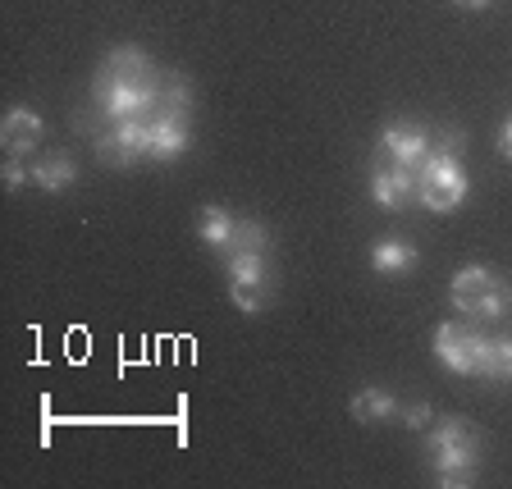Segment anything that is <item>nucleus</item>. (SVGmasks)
<instances>
[{
  "label": "nucleus",
  "instance_id": "1",
  "mask_svg": "<svg viewBox=\"0 0 512 489\" xmlns=\"http://www.w3.org/2000/svg\"><path fill=\"white\" fill-rule=\"evenodd\" d=\"M467 170H462V133L453 128L444 147H430V156L416 165V202L435 215L458 211L467 202Z\"/></svg>",
  "mask_w": 512,
  "mask_h": 489
},
{
  "label": "nucleus",
  "instance_id": "2",
  "mask_svg": "<svg viewBox=\"0 0 512 489\" xmlns=\"http://www.w3.org/2000/svg\"><path fill=\"white\" fill-rule=\"evenodd\" d=\"M426 453L435 462V485H476L480 467V435L471 430L467 416H444L426 430Z\"/></svg>",
  "mask_w": 512,
  "mask_h": 489
},
{
  "label": "nucleus",
  "instance_id": "3",
  "mask_svg": "<svg viewBox=\"0 0 512 489\" xmlns=\"http://www.w3.org/2000/svg\"><path fill=\"white\" fill-rule=\"evenodd\" d=\"M160 83H165V74L115 78V74H106V69H96L92 101H96V110L110 115L115 124H124V119H151V110H160Z\"/></svg>",
  "mask_w": 512,
  "mask_h": 489
},
{
  "label": "nucleus",
  "instance_id": "4",
  "mask_svg": "<svg viewBox=\"0 0 512 489\" xmlns=\"http://www.w3.org/2000/svg\"><path fill=\"white\" fill-rule=\"evenodd\" d=\"M151 156V119H124V124H115L110 133H101L96 138V160L101 165H133V160Z\"/></svg>",
  "mask_w": 512,
  "mask_h": 489
},
{
  "label": "nucleus",
  "instance_id": "5",
  "mask_svg": "<svg viewBox=\"0 0 512 489\" xmlns=\"http://www.w3.org/2000/svg\"><path fill=\"white\" fill-rule=\"evenodd\" d=\"M430 348H435V357L453 375H476V348H480V330H476V325H462V320H439Z\"/></svg>",
  "mask_w": 512,
  "mask_h": 489
},
{
  "label": "nucleus",
  "instance_id": "6",
  "mask_svg": "<svg viewBox=\"0 0 512 489\" xmlns=\"http://www.w3.org/2000/svg\"><path fill=\"white\" fill-rule=\"evenodd\" d=\"M371 202L380 211H403L407 202H416V170L394 165V160L371 165Z\"/></svg>",
  "mask_w": 512,
  "mask_h": 489
},
{
  "label": "nucleus",
  "instance_id": "7",
  "mask_svg": "<svg viewBox=\"0 0 512 489\" xmlns=\"http://www.w3.org/2000/svg\"><path fill=\"white\" fill-rule=\"evenodd\" d=\"M430 133L421 124H389L380 133V156L384 160H394V165H407V170H416L421 160L430 156Z\"/></svg>",
  "mask_w": 512,
  "mask_h": 489
},
{
  "label": "nucleus",
  "instance_id": "8",
  "mask_svg": "<svg viewBox=\"0 0 512 489\" xmlns=\"http://www.w3.org/2000/svg\"><path fill=\"white\" fill-rule=\"evenodd\" d=\"M46 124L37 110L28 106H10L5 110V119H0V138H5V147H10V156H32L37 151V142H42Z\"/></svg>",
  "mask_w": 512,
  "mask_h": 489
},
{
  "label": "nucleus",
  "instance_id": "9",
  "mask_svg": "<svg viewBox=\"0 0 512 489\" xmlns=\"http://www.w3.org/2000/svg\"><path fill=\"white\" fill-rule=\"evenodd\" d=\"M494 288H499V275H494L490 266H462L458 275H453V284H448V298H453V307H458L462 316H471Z\"/></svg>",
  "mask_w": 512,
  "mask_h": 489
},
{
  "label": "nucleus",
  "instance_id": "10",
  "mask_svg": "<svg viewBox=\"0 0 512 489\" xmlns=\"http://www.w3.org/2000/svg\"><path fill=\"white\" fill-rule=\"evenodd\" d=\"M476 375L490 384H512V334H480Z\"/></svg>",
  "mask_w": 512,
  "mask_h": 489
},
{
  "label": "nucleus",
  "instance_id": "11",
  "mask_svg": "<svg viewBox=\"0 0 512 489\" xmlns=\"http://www.w3.org/2000/svg\"><path fill=\"white\" fill-rule=\"evenodd\" d=\"M192 147L188 119L179 115H151V160H179Z\"/></svg>",
  "mask_w": 512,
  "mask_h": 489
},
{
  "label": "nucleus",
  "instance_id": "12",
  "mask_svg": "<svg viewBox=\"0 0 512 489\" xmlns=\"http://www.w3.org/2000/svg\"><path fill=\"white\" fill-rule=\"evenodd\" d=\"M224 270H229V284H247V288L270 284V261H266V252H256V247L224 252Z\"/></svg>",
  "mask_w": 512,
  "mask_h": 489
},
{
  "label": "nucleus",
  "instance_id": "13",
  "mask_svg": "<svg viewBox=\"0 0 512 489\" xmlns=\"http://www.w3.org/2000/svg\"><path fill=\"white\" fill-rule=\"evenodd\" d=\"M32 183L42 192H64L78 183V165L64 151H46L42 160H32Z\"/></svg>",
  "mask_w": 512,
  "mask_h": 489
},
{
  "label": "nucleus",
  "instance_id": "14",
  "mask_svg": "<svg viewBox=\"0 0 512 489\" xmlns=\"http://www.w3.org/2000/svg\"><path fill=\"white\" fill-rule=\"evenodd\" d=\"M352 421H362V426H371V421H394L398 416V398L389 394V389H380V384H371V389H357L348 403Z\"/></svg>",
  "mask_w": 512,
  "mask_h": 489
},
{
  "label": "nucleus",
  "instance_id": "15",
  "mask_svg": "<svg viewBox=\"0 0 512 489\" xmlns=\"http://www.w3.org/2000/svg\"><path fill=\"white\" fill-rule=\"evenodd\" d=\"M371 270L375 275H407L416 270V247L407 238H380L371 247Z\"/></svg>",
  "mask_w": 512,
  "mask_h": 489
},
{
  "label": "nucleus",
  "instance_id": "16",
  "mask_svg": "<svg viewBox=\"0 0 512 489\" xmlns=\"http://www.w3.org/2000/svg\"><path fill=\"white\" fill-rule=\"evenodd\" d=\"M234 229H238V215H234V211H224V206L206 202L202 211H197V234H202V243H206V247H215V252H224V247H229Z\"/></svg>",
  "mask_w": 512,
  "mask_h": 489
},
{
  "label": "nucleus",
  "instance_id": "17",
  "mask_svg": "<svg viewBox=\"0 0 512 489\" xmlns=\"http://www.w3.org/2000/svg\"><path fill=\"white\" fill-rule=\"evenodd\" d=\"M101 69L106 74H115V78H151L156 74V64H151V55L142 51V46H115V51L101 60Z\"/></svg>",
  "mask_w": 512,
  "mask_h": 489
},
{
  "label": "nucleus",
  "instance_id": "18",
  "mask_svg": "<svg viewBox=\"0 0 512 489\" xmlns=\"http://www.w3.org/2000/svg\"><path fill=\"white\" fill-rule=\"evenodd\" d=\"M238 247L270 252V229L261 220H238V229H234V238H229V247H224V252H238Z\"/></svg>",
  "mask_w": 512,
  "mask_h": 489
},
{
  "label": "nucleus",
  "instance_id": "19",
  "mask_svg": "<svg viewBox=\"0 0 512 489\" xmlns=\"http://www.w3.org/2000/svg\"><path fill=\"white\" fill-rule=\"evenodd\" d=\"M229 302L243 316H261L266 311V288H247V284H229Z\"/></svg>",
  "mask_w": 512,
  "mask_h": 489
},
{
  "label": "nucleus",
  "instance_id": "20",
  "mask_svg": "<svg viewBox=\"0 0 512 489\" xmlns=\"http://www.w3.org/2000/svg\"><path fill=\"white\" fill-rule=\"evenodd\" d=\"M0 179H5V188H10V192H19L23 183L32 179V170L23 165V156H10V160H5V170H0Z\"/></svg>",
  "mask_w": 512,
  "mask_h": 489
},
{
  "label": "nucleus",
  "instance_id": "21",
  "mask_svg": "<svg viewBox=\"0 0 512 489\" xmlns=\"http://www.w3.org/2000/svg\"><path fill=\"white\" fill-rule=\"evenodd\" d=\"M407 430H426L430 426V403H412V407H398Z\"/></svg>",
  "mask_w": 512,
  "mask_h": 489
},
{
  "label": "nucleus",
  "instance_id": "22",
  "mask_svg": "<svg viewBox=\"0 0 512 489\" xmlns=\"http://www.w3.org/2000/svg\"><path fill=\"white\" fill-rule=\"evenodd\" d=\"M499 156L512 160V115L503 119V128H499Z\"/></svg>",
  "mask_w": 512,
  "mask_h": 489
},
{
  "label": "nucleus",
  "instance_id": "23",
  "mask_svg": "<svg viewBox=\"0 0 512 489\" xmlns=\"http://www.w3.org/2000/svg\"><path fill=\"white\" fill-rule=\"evenodd\" d=\"M453 5H462V10H485L490 0H453Z\"/></svg>",
  "mask_w": 512,
  "mask_h": 489
},
{
  "label": "nucleus",
  "instance_id": "24",
  "mask_svg": "<svg viewBox=\"0 0 512 489\" xmlns=\"http://www.w3.org/2000/svg\"><path fill=\"white\" fill-rule=\"evenodd\" d=\"M508 298H512V284H508Z\"/></svg>",
  "mask_w": 512,
  "mask_h": 489
}]
</instances>
